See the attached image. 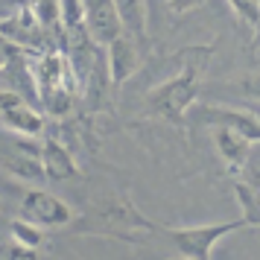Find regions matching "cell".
<instances>
[{"instance_id": "obj_15", "label": "cell", "mask_w": 260, "mask_h": 260, "mask_svg": "<svg viewBox=\"0 0 260 260\" xmlns=\"http://www.w3.org/2000/svg\"><path fill=\"white\" fill-rule=\"evenodd\" d=\"M9 237L18 240V243H24L29 248H41L44 243V228L36 225L32 219H26V216H12L9 219Z\"/></svg>"}, {"instance_id": "obj_23", "label": "cell", "mask_w": 260, "mask_h": 260, "mask_svg": "<svg viewBox=\"0 0 260 260\" xmlns=\"http://www.w3.org/2000/svg\"><path fill=\"white\" fill-rule=\"evenodd\" d=\"M257 114H260V108H257Z\"/></svg>"}, {"instance_id": "obj_18", "label": "cell", "mask_w": 260, "mask_h": 260, "mask_svg": "<svg viewBox=\"0 0 260 260\" xmlns=\"http://www.w3.org/2000/svg\"><path fill=\"white\" fill-rule=\"evenodd\" d=\"M228 6L234 9V15L248 24L254 32L260 29V0H228Z\"/></svg>"}, {"instance_id": "obj_11", "label": "cell", "mask_w": 260, "mask_h": 260, "mask_svg": "<svg viewBox=\"0 0 260 260\" xmlns=\"http://www.w3.org/2000/svg\"><path fill=\"white\" fill-rule=\"evenodd\" d=\"M251 146H254V143L248 141V138H243L240 132L213 126V149H216V155L222 158L225 170H228L231 176H243V173H246Z\"/></svg>"}, {"instance_id": "obj_6", "label": "cell", "mask_w": 260, "mask_h": 260, "mask_svg": "<svg viewBox=\"0 0 260 260\" xmlns=\"http://www.w3.org/2000/svg\"><path fill=\"white\" fill-rule=\"evenodd\" d=\"M0 126L9 135H18V138H41L47 129V120L21 94L0 88Z\"/></svg>"}, {"instance_id": "obj_9", "label": "cell", "mask_w": 260, "mask_h": 260, "mask_svg": "<svg viewBox=\"0 0 260 260\" xmlns=\"http://www.w3.org/2000/svg\"><path fill=\"white\" fill-rule=\"evenodd\" d=\"M82 6H85V18H88V32L100 47L111 44L114 38L126 32L114 0H82Z\"/></svg>"}, {"instance_id": "obj_20", "label": "cell", "mask_w": 260, "mask_h": 260, "mask_svg": "<svg viewBox=\"0 0 260 260\" xmlns=\"http://www.w3.org/2000/svg\"><path fill=\"white\" fill-rule=\"evenodd\" d=\"M15 50H18V47H12V44H9L6 38L0 36V73H3V71H9V68H12Z\"/></svg>"}, {"instance_id": "obj_22", "label": "cell", "mask_w": 260, "mask_h": 260, "mask_svg": "<svg viewBox=\"0 0 260 260\" xmlns=\"http://www.w3.org/2000/svg\"><path fill=\"white\" fill-rule=\"evenodd\" d=\"M178 260H193V257H178Z\"/></svg>"}, {"instance_id": "obj_21", "label": "cell", "mask_w": 260, "mask_h": 260, "mask_svg": "<svg viewBox=\"0 0 260 260\" xmlns=\"http://www.w3.org/2000/svg\"><path fill=\"white\" fill-rule=\"evenodd\" d=\"M6 234H9V219L3 216V211H0V240H3Z\"/></svg>"}, {"instance_id": "obj_19", "label": "cell", "mask_w": 260, "mask_h": 260, "mask_svg": "<svg viewBox=\"0 0 260 260\" xmlns=\"http://www.w3.org/2000/svg\"><path fill=\"white\" fill-rule=\"evenodd\" d=\"M0 260H38V248H29L9 237V243H0Z\"/></svg>"}, {"instance_id": "obj_8", "label": "cell", "mask_w": 260, "mask_h": 260, "mask_svg": "<svg viewBox=\"0 0 260 260\" xmlns=\"http://www.w3.org/2000/svg\"><path fill=\"white\" fill-rule=\"evenodd\" d=\"M21 216L32 219L41 228H68L76 219L71 205L50 190H26L21 199Z\"/></svg>"}, {"instance_id": "obj_7", "label": "cell", "mask_w": 260, "mask_h": 260, "mask_svg": "<svg viewBox=\"0 0 260 260\" xmlns=\"http://www.w3.org/2000/svg\"><path fill=\"white\" fill-rule=\"evenodd\" d=\"M190 117L202 126H222V129L240 132L251 143H260V114L248 108H231V106H196L190 111Z\"/></svg>"}, {"instance_id": "obj_16", "label": "cell", "mask_w": 260, "mask_h": 260, "mask_svg": "<svg viewBox=\"0 0 260 260\" xmlns=\"http://www.w3.org/2000/svg\"><path fill=\"white\" fill-rule=\"evenodd\" d=\"M205 3H208V0H149V15L158 9V12L167 15L170 21H176V18L193 12V9H199Z\"/></svg>"}, {"instance_id": "obj_14", "label": "cell", "mask_w": 260, "mask_h": 260, "mask_svg": "<svg viewBox=\"0 0 260 260\" xmlns=\"http://www.w3.org/2000/svg\"><path fill=\"white\" fill-rule=\"evenodd\" d=\"M123 21L126 36H132L138 44L146 41V29H149V0H114Z\"/></svg>"}, {"instance_id": "obj_10", "label": "cell", "mask_w": 260, "mask_h": 260, "mask_svg": "<svg viewBox=\"0 0 260 260\" xmlns=\"http://www.w3.org/2000/svg\"><path fill=\"white\" fill-rule=\"evenodd\" d=\"M141 44L135 41L132 36H123L114 38L111 44H106V71H108V79L114 85H123L126 79L135 76L138 64H141Z\"/></svg>"}, {"instance_id": "obj_17", "label": "cell", "mask_w": 260, "mask_h": 260, "mask_svg": "<svg viewBox=\"0 0 260 260\" xmlns=\"http://www.w3.org/2000/svg\"><path fill=\"white\" fill-rule=\"evenodd\" d=\"M228 88H231L237 96H243V100H254V103H260V71L243 73V76L234 79Z\"/></svg>"}, {"instance_id": "obj_2", "label": "cell", "mask_w": 260, "mask_h": 260, "mask_svg": "<svg viewBox=\"0 0 260 260\" xmlns=\"http://www.w3.org/2000/svg\"><path fill=\"white\" fill-rule=\"evenodd\" d=\"M73 231L85 237H108V240H126V243H143L149 234L158 231L146 213L138 211V205L129 196H108L96 202L94 208L73 219Z\"/></svg>"}, {"instance_id": "obj_1", "label": "cell", "mask_w": 260, "mask_h": 260, "mask_svg": "<svg viewBox=\"0 0 260 260\" xmlns=\"http://www.w3.org/2000/svg\"><path fill=\"white\" fill-rule=\"evenodd\" d=\"M211 61V47H187L181 53V68L170 79L155 85L146 96V108L155 117L167 120L173 126H184L190 111L196 108V100L202 94V76Z\"/></svg>"}, {"instance_id": "obj_12", "label": "cell", "mask_w": 260, "mask_h": 260, "mask_svg": "<svg viewBox=\"0 0 260 260\" xmlns=\"http://www.w3.org/2000/svg\"><path fill=\"white\" fill-rule=\"evenodd\" d=\"M41 164H44L47 181H68V178L79 176V164H76L73 152L56 135H47L41 141Z\"/></svg>"}, {"instance_id": "obj_3", "label": "cell", "mask_w": 260, "mask_h": 260, "mask_svg": "<svg viewBox=\"0 0 260 260\" xmlns=\"http://www.w3.org/2000/svg\"><path fill=\"white\" fill-rule=\"evenodd\" d=\"M29 79L36 88L38 100L44 103L50 114H64L73 106V96L79 88V76L71 61V53L61 47H50L44 53H32V59H26Z\"/></svg>"}, {"instance_id": "obj_13", "label": "cell", "mask_w": 260, "mask_h": 260, "mask_svg": "<svg viewBox=\"0 0 260 260\" xmlns=\"http://www.w3.org/2000/svg\"><path fill=\"white\" fill-rule=\"evenodd\" d=\"M234 196L251 228H260V170H246L234 181Z\"/></svg>"}, {"instance_id": "obj_4", "label": "cell", "mask_w": 260, "mask_h": 260, "mask_svg": "<svg viewBox=\"0 0 260 260\" xmlns=\"http://www.w3.org/2000/svg\"><path fill=\"white\" fill-rule=\"evenodd\" d=\"M243 228H251L246 216H240V219H228V222L178 225V228L158 225V231L167 234V240L176 246L178 254H181V257H193V260H213V246H216L222 237L234 234V231H243Z\"/></svg>"}, {"instance_id": "obj_5", "label": "cell", "mask_w": 260, "mask_h": 260, "mask_svg": "<svg viewBox=\"0 0 260 260\" xmlns=\"http://www.w3.org/2000/svg\"><path fill=\"white\" fill-rule=\"evenodd\" d=\"M0 36L18 50H36L44 53L47 47V24L41 21L36 6L29 3H15L0 15Z\"/></svg>"}]
</instances>
